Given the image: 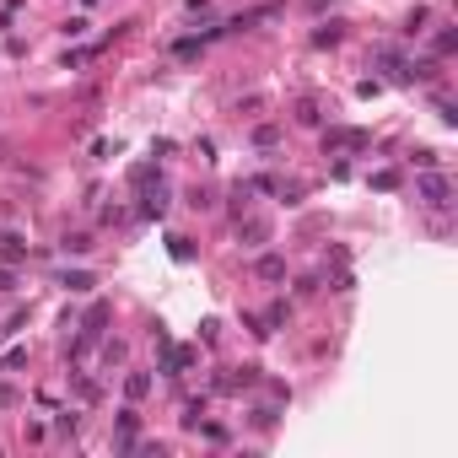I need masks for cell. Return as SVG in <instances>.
<instances>
[{"mask_svg": "<svg viewBox=\"0 0 458 458\" xmlns=\"http://www.w3.org/2000/svg\"><path fill=\"white\" fill-rule=\"evenodd\" d=\"M415 200H421L426 210H447V200H453V183H447V173H432V168H426L421 178H415Z\"/></svg>", "mask_w": 458, "mask_h": 458, "instance_id": "obj_1", "label": "cell"}, {"mask_svg": "<svg viewBox=\"0 0 458 458\" xmlns=\"http://www.w3.org/2000/svg\"><path fill=\"white\" fill-rule=\"evenodd\" d=\"M324 146H329V151H367V146H372V135H367V130H329Z\"/></svg>", "mask_w": 458, "mask_h": 458, "instance_id": "obj_2", "label": "cell"}, {"mask_svg": "<svg viewBox=\"0 0 458 458\" xmlns=\"http://www.w3.org/2000/svg\"><path fill=\"white\" fill-rule=\"evenodd\" d=\"M259 275H265V280H280V275H286V259H275V253H265V259H259Z\"/></svg>", "mask_w": 458, "mask_h": 458, "instance_id": "obj_3", "label": "cell"}, {"mask_svg": "<svg viewBox=\"0 0 458 458\" xmlns=\"http://www.w3.org/2000/svg\"><path fill=\"white\" fill-rule=\"evenodd\" d=\"M162 210H168V189L157 183V189L146 194V216H162Z\"/></svg>", "mask_w": 458, "mask_h": 458, "instance_id": "obj_4", "label": "cell"}, {"mask_svg": "<svg viewBox=\"0 0 458 458\" xmlns=\"http://www.w3.org/2000/svg\"><path fill=\"white\" fill-rule=\"evenodd\" d=\"M313 44H318V49L340 44V22H324V27H318V33H313Z\"/></svg>", "mask_w": 458, "mask_h": 458, "instance_id": "obj_5", "label": "cell"}, {"mask_svg": "<svg viewBox=\"0 0 458 458\" xmlns=\"http://www.w3.org/2000/svg\"><path fill=\"white\" fill-rule=\"evenodd\" d=\"M243 238H248V248H259V243L270 238V227H265V221H248V227H243Z\"/></svg>", "mask_w": 458, "mask_h": 458, "instance_id": "obj_6", "label": "cell"}, {"mask_svg": "<svg viewBox=\"0 0 458 458\" xmlns=\"http://www.w3.org/2000/svg\"><path fill=\"white\" fill-rule=\"evenodd\" d=\"M297 119L302 124H318V103H313V97H302V103H297Z\"/></svg>", "mask_w": 458, "mask_h": 458, "instance_id": "obj_7", "label": "cell"}, {"mask_svg": "<svg viewBox=\"0 0 458 458\" xmlns=\"http://www.w3.org/2000/svg\"><path fill=\"white\" fill-rule=\"evenodd\" d=\"M146 388H151V377H146V372H130V399H146Z\"/></svg>", "mask_w": 458, "mask_h": 458, "instance_id": "obj_8", "label": "cell"}, {"mask_svg": "<svg viewBox=\"0 0 458 458\" xmlns=\"http://www.w3.org/2000/svg\"><path fill=\"white\" fill-rule=\"evenodd\" d=\"M65 286H71V291H92V275H81V270H76V275H65Z\"/></svg>", "mask_w": 458, "mask_h": 458, "instance_id": "obj_9", "label": "cell"}, {"mask_svg": "<svg viewBox=\"0 0 458 458\" xmlns=\"http://www.w3.org/2000/svg\"><path fill=\"white\" fill-rule=\"evenodd\" d=\"M54 426H60V432H76V426H81V415H76V410H60V421H54Z\"/></svg>", "mask_w": 458, "mask_h": 458, "instance_id": "obj_10", "label": "cell"}, {"mask_svg": "<svg viewBox=\"0 0 458 458\" xmlns=\"http://www.w3.org/2000/svg\"><path fill=\"white\" fill-rule=\"evenodd\" d=\"M0 291H11V270H0Z\"/></svg>", "mask_w": 458, "mask_h": 458, "instance_id": "obj_11", "label": "cell"}]
</instances>
